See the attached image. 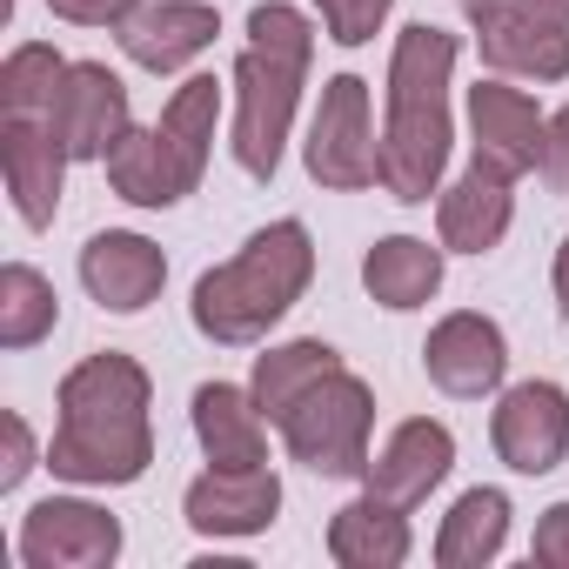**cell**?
<instances>
[{"instance_id":"7a4b0ae2","label":"cell","mask_w":569,"mask_h":569,"mask_svg":"<svg viewBox=\"0 0 569 569\" xmlns=\"http://www.w3.org/2000/svg\"><path fill=\"white\" fill-rule=\"evenodd\" d=\"M456 68L462 34L442 21H409L382 74V194L429 208L456 161Z\"/></svg>"},{"instance_id":"836d02e7","label":"cell","mask_w":569,"mask_h":569,"mask_svg":"<svg viewBox=\"0 0 569 569\" xmlns=\"http://www.w3.org/2000/svg\"><path fill=\"white\" fill-rule=\"evenodd\" d=\"M522 8L542 14V21H562V28H569V0H522Z\"/></svg>"},{"instance_id":"2e32d148","label":"cell","mask_w":569,"mask_h":569,"mask_svg":"<svg viewBox=\"0 0 569 569\" xmlns=\"http://www.w3.org/2000/svg\"><path fill=\"white\" fill-rule=\"evenodd\" d=\"M469 34H476L482 68L502 74V81H529V88H556V81H569V28L529 14L522 0H502V8L476 14Z\"/></svg>"},{"instance_id":"52a82bcc","label":"cell","mask_w":569,"mask_h":569,"mask_svg":"<svg viewBox=\"0 0 569 569\" xmlns=\"http://www.w3.org/2000/svg\"><path fill=\"white\" fill-rule=\"evenodd\" d=\"M121 549H128V522L108 502H94V489H74V482L28 502L14 529L21 569H114Z\"/></svg>"},{"instance_id":"3957f363","label":"cell","mask_w":569,"mask_h":569,"mask_svg":"<svg viewBox=\"0 0 569 569\" xmlns=\"http://www.w3.org/2000/svg\"><path fill=\"white\" fill-rule=\"evenodd\" d=\"M316 281V234L302 214L254 228L228 261L201 268L188 289V322L214 349H261Z\"/></svg>"},{"instance_id":"7402d4cb","label":"cell","mask_w":569,"mask_h":569,"mask_svg":"<svg viewBox=\"0 0 569 569\" xmlns=\"http://www.w3.org/2000/svg\"><path fill=\"white\" fill-rule=\"evenodd\" d=\"M101 174H108L114 201H128V208H141V214H168V208H181V201L201 188L154 121H148V128L134 121V128L121 134V148L101 161Z\"/></svg>"},{"instance_id":"d6a6232c","label":"cell","mask_w":569,"mask_h":569,"mask_svg":"<svg viewBox=\"0 0 569 569\" xmlns=\"http://www.w3.org/2000/svg\"><path fill=\"white\" fill-rule=\"evenodd\" d=\"M549 296H556V322H569V234L556 241V261H549Z\"/></svg>"},{"instance_id":"5bb4252c","label":"cell","mask_w":569,"mask_h":569,"mask_svg":"<svg viewBox=\"0 0 569 569\" xmlns=\"http://www.w3.org/2000/svg\"><path fill=\"white\" fill-rule=\"evenodd\" d=\"M74 154L41 114H0V181H8V208L28 234H48L61 221Z\"/></svg>"},{"instance_id":"e0dca14e","label":"cell","mask_w":569,"mask_h":569,"mask_svg":"<svg viewBox=\"0 0 569 569\" xmlns=\"http://www.w3.org/2000/svg\"><path fill=\"white\" fill-rule=\"evenodd\" d=\"M449 476H456V429L442 416H402L382 436V449L369 456L362 489H376V496H389V502H402L416 516Z\"/></svg>"},{"instance_id":"9a60e30c","label":"cell","mask_w":569,"mask_h":569,"mask_svg":"<svg viewBox=\"0 0 569 569\" xmlns=\"http://www.w3.org/2000/svg\"><path fill=\"white\" fill-rule=\"evenodd\" d=\"M48 128L61 134V148L74 161L101 168L121 148V134L134 128V94H128V81L108 61H74L61 94H54V108H48Z\"/></svg>"},{"instance_id":"e575fe53","label":"cell","mask_w":569,"mask_h":569,"mask_svg":"<svg viewBox=\"0 0 569 569\" xmlns=\"http://www.w3.org/2000/svg\"><path fill=\"white\" fill-rule=\"evenodd\" d=\"M462 8V21H476V14H489V8H502V0H456Z\"/></svg>"},{"instance_id":"7c38bea8","label":"cell","mask_w":569,"mask_h":569,"mask_svg":"<svg viewBox=\"0 0 569 569\" xmlns=\"http://www.w3.org/2000/svg\"><path fill=\"white\" fill-rule=\"evenodd\" d=\"M221 41V8L214 0H141V8L114 28V48L128 68L154 74V81H181L194 74Z\"/></svg>"},{"instance_id":"277c9868","label":"cell","mask_w":569,"mask_h":569,"mask_svg":"<svg viewBox=\"0 0 569 569\" xmlns=\"http://www.w3.org/2000/svg\"><path fill=\"white\" fill-rule=\"evenodd\" d=\"M302 101H309L302 61H274V54L241 41V54L228 68V154L254 188H268L281 174V161H289L296 128H302Z\"/></svg>"},{"instance_id":"d6986e66","label":"cell","mask_w":569,"mask_h":569,"mask_svg":"<svg viewBox=\"0 0 569 569\" xmlns=\"http://www.w3.org/2000/svg\"><path fill=\"white\" fill-rule=\"evenodd\" d=\"M188 429H194L201 462H214V469H254V462H268V436H274V422H268V409L254 402L248 382H194Z\"/></svg>"},{"instance_id":"9c48e42d","label":"cell","mask_w":569,"mask_h":569,"mask_svg":"<svg viewBox=\"0 0 569 569\" xmlns=\"http://www.w3.org/2000/svg\"><path fill=\"white\" fill-rule=\"evenodd\" d=\"M462 134H469V161H489L509 181L542 174L549 161V114L522 81H502V74H482L476 88H462Z\"/></svg>"},{"instance_id":"6da1fadb","label":"cell","mask_w":569,"mask_h":569,"mask_svg":"<svg viewBox=\"0 0 569 569\" xmlns=\"http://www.w3.org/2000/svg\"><path fill=\"white\" fill-rule=\"evenodd\" d=\"M48 469L74 489H134L154 469V376L141 356L94 349L61 376Z\"/></svg>"},{"instance_id":"4fadbf2b","label":"cell","mask_w":569,"mask_h":569,"mask_svg":"<svg viewBox=\"0 0 569 569\" xmlns=\"http://www.w3.org/2000/svg\"><path fill=\"white\" fill-rule=\"evenodd\" d=\"M422 376L449 402H489L509 382V336L482 309H449L422 336Z\"/></svg>"},{"instance_id":"83f0119b","label":"cell","mask_w":569,"mask_h":569,"mask_svg":"<svg viewBox=\"0 0 569 569\" xmlns=\"http://www.w3.org/2000/svg\"><path fill=\"white\" fill-rule=\"evenodd\" d=\"M316 21H322V41H336L342 54H362L396 21V0H316Z\"/></svg>"},{"instance_id":"5b68a950","label":"cell","mask_w":569,"mask_h":569,"mask_svg":"<svg viewBox=\"0 0 569 569\" xmlns=\"http://www.w3.org/2000/svg\"><path fill=\"white\" fill-rule=\"evenodd\" d=\"M274 442L289 449V462H302L309 476L362 482L369 456H376V389L356 369L322 376L289 416L274 422Z\"/></svg>"},{"instance_id":"f1b7e54d","label":"cell","mask_w":569,"mask_h":569,"mask_svg":"<svg viewBox=\"0 0 569 569\" xmlns=\"http://www.w3.org/2000/svg\"><path fill=\"white\" fill-rule=\"evenodd\" d=\"M34 469H48V442L34 436V422L21 409H8L0 416V496H21Z\"/></svg>"},{"instance_id":"d590c367","label":"cell","mask_w":569,"mask_h":569,"mask_svg":"<svg viewBox=\"0 0 569 569\" xmlns=\"http://www.w3.org/2000/svg\"><path fill=\"white\" fill-rule=\"evenodd\" d=\"M562 194H569V188H562Z\"/></svg>"},{"instance_id":"4dcf8cb0","label":"cell","mask_w":569,"mask_h":569,"mask_svg":"<svg viewBox=\"0 0 569 569\" xmlns=\"http://www.w3.org/2000/svg\"><path fill=\"white\" fill-rule=\"evenodd\" d=\"M134 8H141V0H48L54 21H68V28H108V34H114Z\"/></svg>"},{"instance_id":"cb8c5ba5","label":"cell","mask_w":569,"mask_h":569,"mask_svg":"<svg viewBox=\"0 0 569 569\" xmlns=\"http://www.w3.org/2000/svg\"><path fill=\"white\" fill-rule=\"evenodd\" d=\"M154 128H161V134H168V148L188 161V174L201 181V174H208V161H214V134L228 128V74H214V68L181 74V81H174V94L161 101Z\"/></svg>"},{"instance_id":"603a6c76","label":"cell","mask_w":569,"mask_h":569,"mask_svg":"<svg viewBox=\"0 0 569 569\" xmlns=\"http://www.w3.org/2000/svg\"><path fill=\"white\" fill-rule=\"evenodd\" d=\"M509 536H516V502H509V489L476 482V489H462V496L442 509L429 556H436V569H489V562L509 556Z\"/></svg>"},{"instance_id":"f546056e","label":"cell","mask_w":569,"mask_h":569,"mask_svg":"<svg viewBox=\"0 0 569 569\" xmlns=\"http://www.w3.org/2000/svg\"><path fill=\"white\" fill-rule=\"evenodd\" d=\"M529 562H542V569H569V502H549V509L536 516Z\"/></svg>"},{"instance_id":"d4e9b609","label":"cell","mask_w":569,"mask_h":569,"mask_svg":"<svg viewBox=\"0 0 569 569\" xmlns=\"http://www.w3.org/2000/svg\"><path fill=\"white\" fill-rule=\"evenodd\" d=\"M336 369H349L336 342H322V336H289V342H261V356H254V369H248V389H254V402L268 409V422H281V416H289L322 376H336Z\"/></svg>"},{"instance_id":"1f68e13d","label":"cell","mask_w":569,"mask_h":569,"mask_svg":"<svg viewBox=\"0 0 569 569\" xmlns=\"http://www.w3.org/2000/svg\"><path fill=\"white\" fill-rule=\"evenodd\" d=\"M542 174H549L556 188H569V101L549 114V161H542Z\"/></svg>"},{"instance_id":"484cf974","label":"cell","mask_w":569,"mask_h":569,"mask_svg":"<svg viewBox=\"0 0 569 569\" xmlns=\"http://www.w3.org/2000/svg\"><path fill=\"white\" fill-rule=\"evenodd\" d=\"M61 329V289L54 274H41L34 261H8L0 268V349L28 356Z\"/></svg>"},{"instance_id":"30bf717a","label":"cell","mask_w":569,"mask_h":569,"mask_svg":"<svg viewBox=\"0 0 569 569\" xmlns=\"http://www.w3.org/2000/svg\"><path fill=\"white\" fill-rule=\"evenodd\" d=\"M281 502H289V489H281L274 462H254V469H214L208 462L181 489V522L201 542H254L281 522Z\"/></svg>"},{"instance_id":"4316f807","label":"cell","mask_w":569,"mask_h":569,"mask_svg":"<svg viewBox=\"0 0 569 569\" xmlns=\"http://www.w3.org/2000/svg\"><path fill=\"white\" fill-rule=\"evenodd\" d=\"M68 68H74V61H68L54 41H14L8 61H0V114H41V121H48V108H54Z\"/></svg>"},{"instance_id":"8fae6325","label":"cell","mask_w":569,"mask_h":569,"mask_svg":"<svg viewBox=\"0 0 569 569\" xmlns=\"http://www.w3.org/2000/svg\"><path fill=\"white\" fill-rule=\"evenodd\" d=\"M74 274H81V289L101 316H148L168 289V248L141 228H94L74 254Z\"/></svg>"},{"instance_id":"ba28073f","label":"cell","mask_w":569,"mask_h":569,"mask_svg":"<svg viewBox=\"0 0 569 569\" xmlns=\"http://www.w3.org/2000/svg\"><path fill=\"white\" fill-rule=\"evenodd\" d=\"M489 449L509 476H556L569 462V389L549 376L502 382L489 396Z\"/></svg>"},{"instance_id":"ffe728a7","label":"cell","mask_w":569,"mask_h":569,"mask_svg":"<svg viewBox=\"0 0 569 569\" xmlns=\"http://www.w3.org/2000/svg\"><path fill=\"white\" fill-rule=\"evenodd\" d=\"M449 281V248L429 234H376L362 254V296L389 316H422Z\"/></svg>"},{"instance_id":"44dd1931","label":"cell","mask_w":569,"mask_h":569,"mask_svg":"<svg viewBox=\"0 0 569 569\" xmlns=\"http://www.w3.org/2000/svg\"><path fill=\"white\" fill-rule=\"evenodd\" d=\"M322 549L336 569H402L416 556V529H409V509L376 496V489H356L329 529H322Z\"/></svg>"},{"instance_id":"8992f818","label":"cell","mask_w":569,"mask_h":569,"mask_svg":"<svg viewBox=\"0 0 569 569\" xmlns=\"http://www.w3.org/2000/svg\"><path fill=\"white\" fill-rule=\"evenodd\" d=\"M302 168L322 194H369L382 188V128H376V81L356 68L329 74L309 121H302Z\"/></svg>"},{"instance_id":"ac0fdd59","label":"cell","mask_w":569,"mask_h":569,"mask_svg":"<svg viewBox=\"0 0 569 569\" xmlns=\"http://www.w3.org/2000/svg\"><path fill=\"white\" fill-rule=\"evenodd\" d=\"M509 228H516V181L502 168L469 161L462 174L442 181V194H436V241L449 254L482 261V254H496L509 241Z\"/></svg>"}]
</instances>
